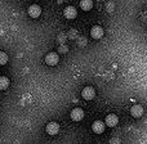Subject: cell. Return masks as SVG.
<instances>
[{"label":"cell","mask_w":147,"mask_h":144,"mask_svg":"<svg viewBox=\"0 0 147 144\" xmlns=\"http://www.w3.org/2000/svg\"><path fill=\"white\" fill-rule=\"evenodd\" d=\"M81 96H83L85 100H92V99L96 96V90L92 86H85L81 91Z\"/></svg>","instance_id":"1"},{"label":"cell","mask_w":147,"mask_h":144,"mask_svg":"<svg viewBox=\"0 0 147 144\" xmlns=\"http://www.w3.org/2000/svg\"><path fill=\"white\" fill-rule=\"evenodd\" d=\"M58 61H59L58 53H56V52H51V53H48L45 56V63L48 66H56L58 63Z\"/></svg>","instance_id":"2"},{"label":"cell","mask_w":147,"mask_h":144,"mask_svg":"<svg viewBox=\"0 0 147 144\" xmlns=\"http://www.w3.org/2000/svg\"><path fill=\"white\" fill-rule=\"evenodd\" d=\"M27 13L31 18H38V17H40V14H41V8L39 7L38 4H32L28 7Z\"/></svg>","instance_id":"3"},{"label":"cell","mask_w":147,"mask_h":144,"mask_svg":"<svg viewBox=\"0 0 147 144\" xmlns=\"http://www.w3.org/2000/svg\"><path fill=\"white\" fill-rule=\"evenodd\" d=\"M105 124H106L109 127H115L117 124H119V117L114 113L107 115L106 119H105Z\"/></svg>","instance_id":"4"},{"label":"cell","mask_w":147,"mask_h":144,"mask_svg":"<svg viewBox=\"0 0 147 144\" xmlns=\"http://www.w3.org/2000/svg\"><path fill=\"white\" fill-rule=\"evenodd\" d=\"M45 131L48 133L49 135H57L59 131V125L58 122H49V124H47V127H45Z\"/></svg>","instance_id":"5"},{"label":"cell","mask_w":147,"mask_h":144,"mask_svg":"<svg viewBox=\"0 0 147 144\" xmlns=\"http://www.w3.org/2000/svg\"><path fill=\"white\" fill-rule=\"evenodd\" d=\"M71 120L72 121H76V122H79V121H81V120L84 119V111L81 108H74L72 111H71Z\"/></svg>","instance_id":"6"},{"label":"cell","mask_w":147,"mask_h":144,"mask_svg":"<svg viewBox=\"0 0 147 144\" xmlns=\"http://www.w3.org/2000/svg\"><path fill=\"white\" fill-rule=\"evenodd\" d=\"M105 127H106V124L99 121V120L94 121L93 125H92V130H93V133H96V134H102V133L105 131Z\"/></svg>","instance_id":"7"},{"label":"cell","mask_w":147,"mask_h":144,"mask_svg":"<svg viewBox=\"0 0 147 144\" xmlns=\"http://www.w3.org/2000/svg\"><path fill=\"white\" fill-rule=\"evenodd\" d=\"M130 115H132L134 119H140V117H142L143 107L140 106V104H134V106H132V108H130Z\"/></svg>","instance_id":"8"},{"label":"cell","mask_w":147,"mask_h":144,"mask_svg":"<svg viewBox=\"0 0 147 144\" xmlns=\"http://www.w3.org/2000/svg\"><path fill=\"white\" fill-rule=\"evenodd\" d=\"M63 15L67 18V19H75L76 15H78V12L74 7H66L63 9Z\"/></svg>","instance_id":"9"},{"label":"cell","mask_w":147,"mask_h":144,"mask_svg":"<svg viewBox=\"0 0 147 144\" xmlns=\"http://www.w3.org/2000/svg\"><path fill=\"white\" fill-rule=\"evenodd\" d=\"M90 36L93 39H96V40H99V39L103 36V30H102V27H99V26H93L90 30Z\"/></svg>","instance_id":"10"},{"label":"cell","mask_w":147,"mask_h":144,"mask_svg":"<svg viewBox=\"0 0 147 144\" xmlns=\"http://www.w3.org/2000/svg\"><path fill=\"white\" fill-rule=\"evenodd\" d=\"M80 8L84 12H88L93 8V0H81L80 1Z\"/></svg>","instance_id":"11"},{"label":"cell","mask_w":147,"mask_h":144,"mask_svg":"<svg viewBox=\"0 0 147 144\" xmlns=\"http://www.w3.org/2000/svg\"><path fill=\"white\" fill-rule=\"evenodd\" d=\"M8 86H9V78L5 77V76H1L0 77V90H5Z\"/></svg>","instance_id":"12"},{"label":"cell","mask_w":147,"mask_h":144,"mask_svg":"<svg viewBox=\"0 0 147 144\" xmlns=\"http://www.w3.org/2000/svg\"><path fill=\"white\" fill-rule=\"evenodd\" d=\"M7 62H8V56L4 52H0V66H4Z\"/></svg>","instance_id":"13"},{"label":"cell","mask_w":147,"mask_h":144,"mask_svg":"<svg viewBox=\"0 0 147 144\" xmlns=\"http://www.w3.org/2000/svg\"><path fill=\"white\" fill-rule=\"evenodd\" d=\"M67 50H69V48H67V45H59V46H58V53L65 54Z\"/></svg>","instance_id":"14"},{"label":"cell","mask_w":147,"mask_h":144,"mask_svg":"<svg viewBox=\"0 0 147 144\" xmlns=\"http://www.w3.org/2000/svg\"><path fill=\"white\" fill-rule=\"evenodd\" d=\"M110 143H120V139H111V140H110Z\"/></svg>","instance_id":"15"}]
</instances>
